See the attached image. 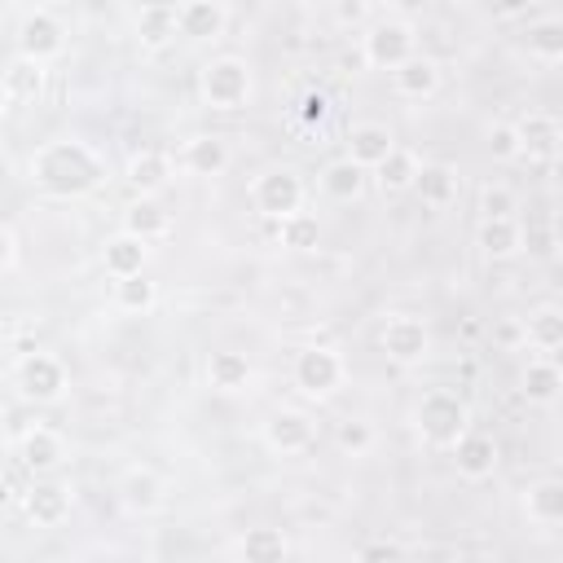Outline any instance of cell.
Segmentation results:
<instances>
[{
	"instance_id": "32",
	"label": "cell",
	"mask_w": 563,
	"mask_h": 563,
	"mask_svg": "<svg viewBox=\"0 0 563 563\" xmlns=\"http://www.w3.org/2000/svg\"><path fill=\"white\" fill-rule=\"evenodd\" d=\"M523 339L532 347H541V352H559V343H563V317H559V308H537L528 317V325H523Z\"/></svg>"
},
{
	"instance_id": "14",
	"label": "cell",
	"mask_w": 563,
	"mask_h": 563,
	"mask_svg": "<svg viewBox=\"0 0 563 563\" xmlns=\"http://www.w3.org/2000/svg\"><path fill=\"white\" fill-rule=\"evenodd\" d=\"M391 79H396V92H400V97H418V101L431 97V92L440 88V70H435V62H431V57H418V53L405 57V62L391 70Z\"/></svg>"
},
{
	"instance_id": "26",
	"label": "cell",
	"mask_w": 563,
	"mask_h": 563,
	"mask_svg": "<svg viewBox=\"0 0 563 563\" xmlns=\"http://www.w3.org/2000/svg\"><path fill=\"white\" fill-rule=\"evenodd\" d=\"M207 374H211V387L238 391V387H246V378H251V361H246V352H211Z\"/></svg>"
},
{
	"instance_id": "8",
	"label": "cell",
	"mask_w": 563,
	"mask_h": 563,
	"mask_svg": "<svg viewBox=\"0 0 563 563\" xmlns=\"http://www.w3.org/2000/svg\"><path fill=\"white\" fill-rule=\"evenodd\" d=\"M18 387H22V396L48 405V400L62 396L66 369H62V361H53V356H44V352H26L22 365H18Z\"/></svg>"
},
{
	"instance_id": "39",
	"label": "cell",
	"mask_w": 563,
	"mask_h": 563,
	"mask_svg": "<svg viewBox=\"0 0 563 563\" xmlns=\"http://www.w3.org/2000/svg\"><path fill=\"white\" fill-rule=\"evenodd\" d=\"M488 150L493 158H519V136H515V123H497L488 132Z\"/></svg>"
},
{
	"instance_id": "23",
	"label": "cell",
	"mask_w": 563,
	"mask_h": 563,
	"mask_svg": "<svg viewBox=\"0 0 563 563\" xmlns=\"http://www.w3.org/2000/svg\"><path fill=\"white\" fill-rule=\"evenodd\" d=\"M136 35L145 48H163L176 35V9L172 4H145L136 18Z\"/></svg>"
},
{
	"instance_id": "41",
	"label": "cell",
	"mask_w": 563,
	"mask_h": 563,
	"mask_svg": "<svg viewBox=\"0 0 563 563\" xmlns=\"http://www.w3.org/2000/svg\"><path fill=\"white\" fill-rule=\"evenodd\" d=\"M405 550L396 545V541H369L365 550H361V559H400Z\"/></svg>"
},
{
	"instance_id": "16",
	"label": "cell",
	"mask_w": 563,
	"mask_h": 563,
	"mask_svg": "<svg viewBox=\"0 0 563 563\" xmlns=\"http://www.w3.org/2000/svg\"><path fill=\"white\" fill-rule=\"evenodd\" d=\"M523 242V229L515 224V216H484L479 224V251L488 260H510Z\"/></svg>"
},
{
	"instance_id": "6",
	"label": "cell",
	"mask_w": 563,
	"mask_h": 563,
	"mask_svg": "<svg viewBox=\"0 0 563 563\" xmlns=\"http://www.w3.org/2000/svg\"><path fill=\"white\" fill-rule=\"evenodd\" d=\"M361 57H365L369 66L396 70L405 57H413V26H405V22H378V26H369Z\"/></svg>"
},
{
	"instance_id": "47",
	"label": "cell",
	"mask_w": 563,
	"mask_h": 563,
	"mask_svg": "<svg viewBox=\"0 0 563 563\" xmlns=\"http://www.w3.org/2000/svg\"><path fill=\"white\" fill-rule=\"evenodd\" d=\"M9 101H13V97H9V92H4V84H0V123H4V110H9Z\"/></svg>"
},
{
	"instance_id": "15",
	"label": "cell",
	"mask_w": 563,
	"mask_h": 563,
	"mask_svg": "<svg viewBox=\"0 0 563 563\" xmlns=\"http://www.w3.org/2000/svg\"><path fill=\"white\" fill-rule=\"evenodd\" d=\"M391 150V132L383 123H356L347 132V158L361 163V167H378Z\"/></svg>"
},
{
	"instance_id": "33",
	"label": "cell",
	"mask_w": 563,
	"mask_h": 563,
	"mask_svg": "<svg viewBox=\"0 0 563 563\" xmlns=\"http://www.w3.org/2000/svg\"><path fill=\"white\" fill-rule=\"evenodd\" d=\"M123 501L136 510H154L163 501V479L154 471H128L123 479Z\"/></svg>"
},
{
	"instance_id": "12",
	"label": "cell",
	"mask_w": 563,
	"mask_h": 563,
	"mask_svg": "<svg viewBox=\"0 0 563 563\" xmlns=\"http://www.w3.org/2000/svg\"><path fill=\"white\" fill-rule=\"evenodd\" d=\"M264 440L268 449L277 453H303L312 444V422L299 413V409H277L268 422H264Z\"/></svg>"
},
{
	"instance_id": "4",
	"label": "cell",
	"mask_w": 563,
	"mask_h": 563,
	"mask_svg": "<svg viewBox=\"0 0 563 563\" xmlns=\"http://www.w3.org/2000/svg\"><path fill=\"white\" fill-rule=\"evenodd\" d=\"M255 207L268 216V220H282L290 211L303 207V180L290 172V167H277V172H264L255 180Z\"/></svg>"
},
{
	"instance_id": "40",
	"label": "cell",
	"mask_w": 563,
	"mask_h": 563,
	"mask_svg": "<svg viewBox=\"0 0 563 563\" xmlns=\"http://www.w3.org/2000/svg\"><path fill=\"white\" fill-rule=\"evenodd\" d=\"M479 202H484V216H510L515 211V194L506 185H488Z\"/></svg>"
},
{
	"instance_id": "27",
	"label": "cell",
	"mask_w": 563,
	"mask_h": 563,
	"mask_svg": "<svg viewBox=\"0 0 563 563\" xmlns=\"http://www.w3.org/2000/svg\"><path fill=\"white\" fill-rule=\"evenodd\" d=\"M523 510H528V519H537V523H559V519H563V484H559V479L532 484L528 497H523Z\"/></svg>"
},
{
	"instance_id": "44",
	"label": "cell",
	"mask_w": 563,
	"mask_h": 563,
	"mask_svg": "<svg viewBox=\"0 0 563 563\" xmlns=\"http://www.w3.org/2000/svg\"><path fill=\"white\" fill-rule=\"evenodd\" d=\"M488 4H493L497 18H519V13L528 9V0H488Z\"/></svg>"
},
{
	"instance_id": "43",
	"label": "cell",
	"mask_w": 563,
	"mask_h": 563,
	"mask_svg": "<svg viewBox=\"0 0 563 563\" xmlns=\"http://www.w3.org/2000/svg\"><path fill=\"white\" fill-rule=\"evenodd\" d=\"M339 22H361L365 18V0H339Z\"/></svg>"
},
{
	"instance_id": "49",
	"label": "cell",
	"mask_w": 563,
	"mask_h": 563,
	"mask_svg": "<svg viewBox=\"0 0 563 563\" xmlns=\"http://www.w3.org/2000/svg\"><path fill=\"white\" fill-rule=\"evenodd\" d=\"M13 4H22V9H44V0H13Z\"/></svg>"
},
{
	"instance_id": "17",
	"label": "cell",
	"mask_w": 563,
	"mask_h": 563,
	"mask_svg": "<svg viewBox=\"0 0 563 563\" xmlns=\"http://www.w3.org/2000/svg\"><path fill=\"white\" fill-rule=\"evenodd\" d=\"M413 189L427 207H449L457 198V172L449 163H431V167H418L413 176Z\"/></svg>"
},
{
	"instance_id": "30",
	"label": "cell",
	"mask_w": 563,
	"mask_h": 563,
	"mask_svg": "<svg viewBox=\"0 0 563 563\" xmlns=\"http://www.w3.org/2000/svg\"><path fill=\"white\" fill-rule=\"evenodd\" d=\"M321 185H325V194H330V198L347 202V198H356V194H361V185H365V167H361V163H352V158H339V163H330V167H325Z\"/></svg>"
},
{
	"instance_id": "42",
	"label": "cell",
	"mask_w": 563,
	"mask_h": 563,
	"mask_svg": "<svg viewBox=\"0 0 563 563\" xmlns=\"http://www.w3.org/2000/svg\"><path fill=\"white\" fill-rule=\"evenodd\" d=\"M528 246H532L537 255H550V251H554V238H550V229H528Z\"/></svg>"
},
{
	"instance_id": "48",
	"label": "cell",
	"mask_w": 563,
	"mask_h": 563,
	"mask_svg": "<svg viewBox=\"0 0 563 563\" xmlns=\"http://www.w3.org/2000/svg\"><path fill=\"white\" fill-rule=\"evenodd\" d=\"M4 501H9V479L0 475V506H4Z\"/></svg>"
},
{
	"instance_id": "25",
	"label": "cell",
	"mask_w": 563,
	"mask_h": 563,
	"mask_svg": "<svg viewBox=\"0 0 563 563\" xmlns=\"http://www.w3.org/2000/svg\"><path fill=\"white\" fill-rule=\"evenodd\" d=\"M123 233H132V238H141V242L163 238V233H167V211H163L154 198H141V202L128 207V216H123Z\"/></svg>"
},
{
	"instance_id": "38",
	"label": "cell",
	"mask_w": 563,
	"mask_h": 563,
	"mask_svg": "<svg viewBox=\"0 0 563 563\" xmlns=\"http://www.w3.org/2000/svg\"><path fill=\"white\" fill-rule=\"evenodd\" d=\"M325 119H330V97L317 92V88H308V92L299 97V123H303V128H321Z\"/></svg>"
},
{
	"instance_id": "13",
	"label": "cell",
	"mask_w": 563,
	"mask_h": 563,
	"mask_svg": "<svg viewBox=\"0 0 563 563\" xmlns=\"http://www.w3.org/2000/svg\"><path fill=\"white\" fill-rule=\"evenodd\" d=\"M176 31L189 40H211L224 31V9L216 0H185L176 9Z\"/></svg>"
},
{
	"instance_id": "2",
	"label": "cell",
	"mask_w": 563,
	"mask_h": 563,
	"mask_svg": "<svg viewBox=\"0 0 563 563\" xmlns=\"http://www.w3.org/2000/svg\"><path fill=\"white\" fill-rule=\"evenodd\" d=\"M466 422H471V413L453 391H427L418 405V431L427 444L453 449V440L466 431Z\"/></svg>"
},
{
	"instance_id": "7",
	"label": "cell",
	"mask_w": 563,
	"mask_h": 563,
	"mask_svg": "<svg viewBox=\"0 0 563 563\" xmlns=\"http://www.w3.org/2000/svg\"><path fill=\"white\" fill-rule=\"evenodd\" d=\"M62 22L53 18V13H44V9H31L26 18H22V26H18V53L22 57H31V62H48V57H57L62 53Z\"/></svg>"
},
{
	"instance_id": "28",
	"label": "cell",
	"mask_w": 563,
	"mask_h": 563,
	"mask_svg": "<svg viewBox=\"0 0 563 563\" xmlns=\"http://www.w3.org/2000/svg\"><path fill=\"white\" fill-rule=\"evenodd\" d=\"M4 92L18 97V101H35V97L44 92V62L18 57V62L4 70Z\"/></svg>"
},
{
	"instance_id": "18",
	"label": "cell",
	"mask_w": 563,
	"mask_h": 563,
	"mask_svg": "<svg viewBox=\"0 0 563 563\" xmlns=\"http://www.w3.org/2000/svg\"><path fill=\"white\" fill-rule=\"evenodd\" d=\"M185 167L194 176H220L229 167V145L220 136H194L185 145Z\"/></svg>"
},
{
	"instance_id": "9",
	"label": "cell",
	"mask_w": 563,
	"mask_h": 563,
	"mask_svg": "<svg viewBox=\"0 0 563 563\" xmlns=\"http://www.w3.org/2000/svg\"><path fill=\"white\" fill-rule=\"evenodd\" d=\"M427 347H431V334H427V325H422L418 317H391V321L383 325V352H387L396 365L422 361Z\"/></svg>"
},
{
	"instance_id": "20",
	"label": "cell",
	"mask_w": 563,
	"mask_h": 563,
	"mask_svg": "<svg viewBox=\"0 0 563 563\" xmlns=\"http://www.w3.org/2000/svg\"><path fill=\"white\" fill-rule=\"evenodd\" d=\"M18 453H22V466H31V471H53V466L62 462V440H57L48 427H35V431L22 435Z\"/></svg>"
},
{
	"instance_id": "5",
	"label": "cell",
	"mask_w": 563,
	"mask_h": 563,
	"mask_svg": "<svg viewBox=\"0 0 563 563\" xmlns=\"http://www.w3.org/2000/svg\"><path fill=\"white\" fill-rule=\"evenodd\" d=\"M295 383L308 391V396H330L339 383H343V361L334 347H303L295 356Z\"/></svg>"
},
{
	"instance_id": "46",
	"label": "cell",
	"mask_w": 563,
	"mask_h": 563,
	"mask_svg": "<svg viewBox=\"0 0 563 563\" xmlns=\"http://www.w3.org/2000/svg\"><path fill=\"white\" fill-rule=\"evenodd\" d=\"M497 339H501V343H519V339H523V325H519V321H501V325H497Z\"/></svg>"
},
{
	"instance_id": "45",
	"label": "cell",
	"mask_w": 563,
	"mask_h": 563,
	"mask_svg": "<svg viewBox=\"0 0 563 563\" xmlns=\"http://www.w3.org/2000/svg\"><path fill=\"white\" fill-rule=\"evenodd\" d=\"M9 264H13V233L0 224V273H4Z\"/></svg>"
},
{
	"instance_id": "1",
	"label": "cell",
	"mask_w": 563,
	"mask_h": 563,
	"mask_svg": "<svg viewBox=\"0 0 563 563\" xmlns=\"http://www.w3.org/2000/svg\"><path fill=\"white\" fill-rule=\"evenodd\" d=\"M31 172L40 180V189H48L57 198H79V194L97 189V180L106 176L101 172V158L84 141H53V145H44L35 154Z\"/></svg>"
},
{
	"instance_id": "10",
	"label": "cell",
	"mask_w": 563,
	"mask_h": 563,
	"mask_svg": "<svg viewBox=\"0 0 563 563\" xmlns=\"http://www.w3.org/2000/svg\"><path fill=\"white\" fill-rule=\"evenodd\" d=\"M515 136H519V158H528V163H550L559 154V123H554V114H523L515 123Z\"/></svg>"
},
{
	"instance_id": "24",
	"label": "cell",
	"mask_w": 563,
	"mask_h": 563,
	"mask_svg": "<svg viewBox=\"0 0 563 563\" xmlns=\"http://www.w3.org/2000/svg\"><path fill=\"white\" fill-rule=\"evenodd\" d=\"M378 172V185H383V194H400V189H413V176H418V158L409 154V150H387V158L374 167Z\"/></svg>"
},
{
	"instance_id": "19",
	"label": "cell",
	"mask_w": 563,
	"mask_h": 563,
	"mask_svg": "<svg viewBox=\"0 0 563 563\" xmlns=\"http://www.w3.org/2000/svg\"><path fill=\"white\" fill-rule=\"evenodd\" d=\"M145 268V242L132 233H119L106 242V273L110 277H132Z\"/></svg>"
},
{
	"instance_id": "34",
	"label": "cell",
	"mask_w": 563,
	"mask_h": 563,
	"mask_svg": "<svg viewBox=\"0 0 563 563\" xmlns=\"http://www.w3.org/2000/svg\"><path fill=\"white\" fill-rule=\"evenodd\" d=\"M242 554H246L251 563H277V559L286 554V537H282L277 528H251V532L242 537Z\"/></svg>"
},
{
	"instance_id": "3",
	"label": "cell",
	"mask_w": 563,
	"mask_h": 563,
	"mask_svg": "<svg viewBox=\"0 0 563 563\" xmlns=\"http://www.w3.org/2000/svg\"><path fill=\"white\" fill-rule=\"evenodd\" d=\"M251 92V75H246V62L238 57H220L211 66H202V97L216 106V110H238Z\"/></svg>"
},
{
	"instance_id": "36",
	"label": "cell",
	"mask_w": 563,
	"mask_h": 563,
	"mask_svg": "<svg viewBox=\"0 0 563 563\" xmlns=\"http://www.w3.org/2000/svg\"><path fill=\"white\" fill-rule=\"evenodd\" d=\"M114 303H119L123 312H145V308L154 303V282H145L141 273H132V277H119Z\"/></svg>"
},
{
	"instance_id": "29",
	"label": "cell",
	"mask_w": 563,
	"mask_h": 563,
	"mask_svg": "<svg viewBox=\"0 0 563 563\" xmlns=\"http://www.w3.org/2000/svg\"><path fill=\"white\" fill-rule=\"evenodd\" d=\"M559 387H563V374H559V365H554L550 356H541V361L528 365V374H523V391H528V400H537V405H554Z\"/></svg>"
},
{
	"instance_id": "11",
	"label": "cell",
	"mask_w": 563,
	"mask_h": 563,
	"mask_svg": "<svg viewBox=\"0 0 563 563\" xmlns=\"http://www.w3.org/2000/svg\"><path fill=\"white\" fill-rule=\"evenodd\" d=\"M453 457H457V471L466 479H488L497 471V440L479 435V431H462L453 440Z\"/></svg>"
},
{
	"instance_id": "21",
	"label": "cell",
	"mask_w": 563,
	"mask_h": 563,
	"mask_svg": "<svg viewBox=\"0 0 563 563\" xmlns=\"http://www.w3.org/2000/svg\"><path fill=\"white\" fill-rule=\"evenodd\" d=\"M66 510H70V497H66V488H57V484H35V488L26 493V515H31L35 523H44V528L62 523Z\"/></svg>"
},
{
	"instance_id": "35",
	"label": "cell",
	"mask_w": 563,
	"mask_h": 563,
	"mask_svg": "<svg viewBox=\"0 0 563 563\" xmlns=\"http://www.w3.org/2000/svg\"><path fill=\"white\" fill-rule=\"evenodd\" d=\"M528 48L541 57V62H559L563 57V22L559 18H545L528 31Z\"/></svg>"
},
{
	"instance_id": "31",
	"label": "cell",
	"mask_w": 563,
	"mask_h": 563,
	"mask_svg": "<svg viewBox=\"0 0 563 563\" xmlns=\"http://www.w3.org/2000/svg\"><path fill=\"white\" fill-rule=\"evenodd\" d=\"M277 238H282V246H290V251H312L317 238H321V224H317V216H308V211H290V216L277 220Z\"/></svg>"
},
{
	"instance_id": "37",
	"label": "cell",
	"mask_w": 563,
	"mask_h": 563,
	"mask_svg": "<svg viewBox=\"0 0 563 563\" xmlns=\"http://www.w3.org/2000/svg\"><path fill=\"white\" fill-rule=\"evenodd\" d=\"M334 440H339V449H347V453H365V449L374 444V431H369V422L347 418V422H339Z\"/></svg>"
},
{
	"instance_id": "22",
	"label": "cell",
	"mask_w": 563,
	"mask_h": 563,
	"mask_svg": "<svg viewBox=\"0 0 563 563\" xmlns=\"http://www.w3.org/2000/svg\"><path fill=\"white\" fill-rule=\"evenodd\" d=\"M167 176H172V163H167V154H158V150H141V154L128 163V180H132L141 194H158V189L167 185Z\"/></svg>"
}]
</instances>
